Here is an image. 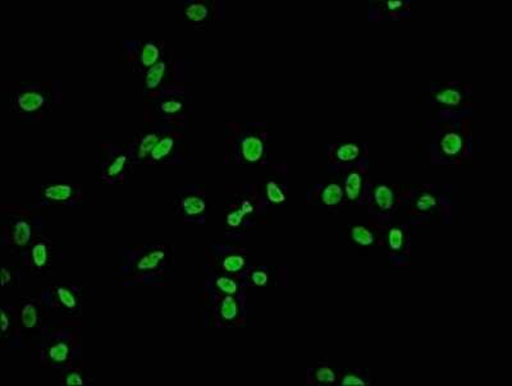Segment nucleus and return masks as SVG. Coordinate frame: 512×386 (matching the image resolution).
<instances>
[{
    "label": "nucleus",
    "instance_id": "f257e3e1",
    "mask_svg": "<svg viewBox=\"0 0 512 386\" xmlns=\"http://www.w3.org/2000/svg\"><path fill=\"white\" fill-rule=\"evenodd\" d=\"M242 155L247 161H258L263 155V142L256 137H247L241 145Z\"/></svg>",
    "mask_w": 512,
    "mask_h": 386
},
{
    "label": "nucleus",
    "instance_id": "f03ea898",
    "mask_svg": "<svg viewBox=\"0 0 512 386\" xmlns=\"http://www.w3.org/2000/svg\"><path fill=\"white\" fill-rule=\"evenodd\" d=\"M44 101H45L44 96L37 94V92H25V94L19 95L18 100H17L18 106L25 111L36 110L40 106H43Z\"/></svg>",
    "mask_w": 512,
    "mask_h": 386
},
{
    "label": "nucleus",
    "instance_id": "7ed1b4c3",
    "mask_svg": "<svg viewBox=\"0 0 512 386\" xmlns=\"http://www.w3.org/2000/svg\"><path fill=\"white\" fill-rule=\"evenodd\" d=\"M375 203L383 210H388L393 205V192L387 186H378L374 190Z\"/></svg>",
    "mask_w": 512,
    "mask_h": 386
},
{
    "label": "nucleus",
    "instance_id": "20e7f679",
    "mask_svg": "<svg viewBox=\"0 0 512 386\" xmlns=\"http://www.w3.org/2000/svg\"><path fill=\"white\" fill-rule=\"evenodd\" d=\"M442 150L447 155H456L462 147V140L456 133H447L442 138Z\"/></svg>",
    "mask_w": 512,
    "mask_h": 386
},
{
    "label": "nucleus",
    "instance_id": "39448f33",
    "mask_svg": "<svg viewBox=\"0 0 512 386\" xmlns=\"http://www.w3.org/2000/svg\"><path fill=\"white\" fill-rule=\"evenodd\" d=\"M346 186V194L350 199H356L359 197L362 187V179L357 173H351L344 182Z\"/></svg>",
    "mask_w": 512,
    "mask_h": 386
},
{
    "label": "nucleus",
    "instance_id": "423d86ee",
    "mask_svg": "<svg viewBox=\"0 0 512 386\" xmlns=\"http://www.w3.org/2000/svg\"><path fill=\"white\" fill-rule=\"evenodd\" d=\"M48 198L57 199V201H64L72 194V187L67 184H58V186H50L44 192Z\"/></svg>",
    "mask_w": 512,
    "mask_h": 386
},
{
    "label": "nucleus",
    "instance_id": "0eeeda50",
    "mask_svg": "<svg viewBox=\"0 0 512 386\" xmlns=\"http://www.w3.org/2000/svg\"><path fill=\"white\" fill-rule=\"evenodd\" d=\"M343 197V191L337 184H329L322 192V201L325 205H336L341 202Z\"/></svg>",
    "mask_w": 512,
    "mask_h": 386
},
{
    "label": "nucleus",
    "instance_id": "6e6552de",
    "mask_svg": "<svg viewBox=\"0 0 512 386\" xmlns=\"http://www.w3.org/2000/svg\"><path fill=\"white\" fill-rule=\"evenodd\" d=\"M164 72H166V64H164L163 61L154 64V67H151L146 74L147 87H149V89L157 87L160 83V81H162V77L163 74H164Z\"/></svg>",
    "mask_w": 512,
    "mask_h": 386
},
{
    "label": "nucleus",
    "instance_id": "1a4fd4ad",
    "mask_svg": "<svg viewBox=\"0 0 512 386\" xmlns=\"http://www.w3.org/2000/svg\"><path fill=\"white\" fill-rule=\"evenodd\" d=\"M31 237V227L30 224L26 221H18L15 223L14 233H13V239L14 242L19 245H23L28 242Z\"/></svg>",
    "mask_w": 512,
    "mask_h": 386
},
{
    "label": "nucleus",
    "instance_id": "9d476101",
    "mask_svg": "<svg viewBox=\"0 0 512 386\" xmlns=\"http://www.w3.org/2000/svg\"><path fill=\"white\" fill-rule=\"evenodd\" d=\"M164 258V252L162 251H155L147 253L146 256L141 258V260L137 262V269L138 270H150L157 267L158 264L160 261Z\"/></svg>",
    "mask_w": 512,
    "mask_h": 386
},
{
    "label": "nucleus",
    "instance_id": "9b49d317",
    "mask_svg": "<svg viewBox=\"0 0 512 386\" xmlns=\"http://www.w3.org/2000/svg\"><path fill=\"white\" fill-rule=\"evenodd\" d=\"M352 238L357 244L360 245H370L374 242V237L370 230H368L364 227H355L352 228Z\"/></svg>",
    "mask_w": 512,
    "mask_h": 386
},
{
    "label": "nucleus",
    "instance_id": "f8f14e48",
    "mask_svg": "<svg viewBox=\"0 0 512 386\" xmlns=\"http://www.w3.org/2000/svg\"><path fill=\"white\" fill-rule=\"evenodd\" d=\"M182 207L188 215H196L204 211L205 202L200 197H187V198L183 199Z\"/></svg>",
    "mask_w": 512,
    "mask_h": 386
},
{
    "label": "nucleus",
    "instance_id": "ddd939ff",
    "mask_svg": "<svg viewBox=\"0 0 512 386\" xmlns=\"http://www.w3.org/2000/svg\"><path fill=\"white\" fill-rule=\"evenodd\" d=\"M172 147H173V138L172 137L163 138L162 141L158 142L157 146L153 148V151H151V156H153V159H155V160L162 159V157H164L168 155L169 151L172 150Z\"/></svg>",
    "mask_w": 512,
    "mask_h": 386
},
{
    "label": "nucleus",
    "instance_id": "4468645a",
    "mask_svg": "<svg viewBox=\"0 0 512 386\" xmlns=\"http://www.w3.org/2000/svg\"><path fill=\"white\" fill-rule=\"evenodd\" d=\"M159 58V49L157 45L151 43H147L142 48L141 51V63L144 65H153L155 60Z\"/></svg>",
    "mask_w": 512,
    "mask_h": 386
},
{
    "label": "nucleus",
    "instance_id": "2eb2a0df",
    "mask_svg": "<svg viewBox=\"0 0 512 386\" xmlns=\"http://www.w3.org/2000/svg\"><path fill=\"white\" fill-rule=\"evenodd\" d=\"M437 101L442 102V104L446 105H457L460 104L461 101V94L456 90H443L442 92H439L438 95L436 96Z\"/></svg>",
    "mask_w": 512,
    "mask_h": 386
},
{
    "label": "nucleus",
    "instance_id": "dca6fc26",
    "mask_svg": "<svg viewBox=\"0 0 512 386\" xmlns=\"http://www.w3.org/2000/svg\"><path fill=\"white\" fill-rule=\"evenodd\" d=\"M208 6L203 3H191L186 8V14L192 21H201L208 15Z\"/></svg>",
    "mask_w": 512,
    "mask_h": 386
},
{
    "label": "nucleus",
    "instance_id": "f3484780",
    "mask_svg": "<svg viewBox=\"0 0 512 386\" xmlns=\"http://www.w3.org/2000/svg\"><path fill=\"white\" fill-rule=\"evenodd\" d=\"M238 313V308H237L236 300L232 297H226L223 300H222V306H221V315L223 316L226 320H232L234 319Z\"/></svg>",
    "mask_w": 512,
    "mask_h": 386
},
{
    "label": "nucleus",
    "instance_id": "a211bd4d",
    "mask_svg": "<svg viewBox=\"0 0 512 386\" xmlns=\"http://www.w3.org/2000/svg\"><path fill=\"white\" fill-rule=\"evenodd\" d=\"M22 324L27 329L34 328L37 324V311L34 304H26L22 308Z\"/></svg>",
    "mask_w": 512,
    "mask_h": 386
},
{
    "label": "nucleus",
    "instance_id": "6ab92c4d",
    "mask_svg": "<svg viewBox=\"0 0 512 386\" xmlns=\"http://www.w3.org/2000/svg\"><path fill=\"white\" fill-rule=\"evenodd\" d=\"M68 354H69V348H68L67 344L64 343H58L56 345H53L49 350V356L50 358L54 362H64L65 359L68 358Z\"/></svg>",
    "mask_w": 512,
    "mask_h": 386
},
{
    "label": "nucleus",
    "instance_id": "aec40b11",
    "mask_svg": "<svg viewBox=\"0 0 512 386\" xmlns=\"http://www.w3.org/2000/svg\"><path fill=\"white\" fill-rule=\"evenodd\" d=\"M359 155V147L356 145H343L337 150V157L342 161H350L357 157Z\"/></svg>",
    "mask_w": 512,
    "mask_h": 386
},
{
    "label": "nucleus",
    "instance_id": "412c9836",
    "mask_svg": "<svg viewBox=\"0 0 512 386\" xmlns=\"http://www.w3.org/2000/svg\"><path fill=\"white\" fill-rule=\"evenodd\" d=\"M57 295H58V299L63 306H65L69 310H73L74 307L77 306V300L76 297L73 295L69 289L67 288H58L57 290Z\"/></svg>",
    "mask_w": 512,
    "mask_h": 386
},
{
    "label": "nucleus",
    "instance_id": "4be33fe9",
    "mask_svg": "<svg viewBox=\"0 0 512 386\" xmlns=\"http://www.w3.org/2000/svg\"><path fill=\"white\" fill-rule=\"evenodd\" d=\"M158 137L157 135H147L146 137L144 138L140 144V148H138V156L145 157L149 152L153 151V148L157 146L158 144Z\"/></svg>",
    "mask_w": 512,
    "mask_h": 386
},
{
    "label": "nucleus",
    "instance_id": "5701e85b",
    "mask_svg": "<svg viewBox=\"0 0 512 386\" xmlns=\"http://www.w3.org/2000/svg\"><path fill=\"white\" fill-rule=\"evenodd\" d=\"M243 264H245V260H243L241 256H228L227 258H224L223 261V267L227 271H230V273H234V271H238L243 267Z\"/></svg>",
    "mask_w": 512,
    "mask_h": 386
},
{
    "label": "nucleus",
    "instance_id": "b1692460",
    "mask_svg": "<svg viewBox=\"0 0 512 386\" xmlns=\"http://www.w3.org/2000/svg\"><path fill=\"white\" fill-rule=\"evenodd\" d=\"M32 258H34V262L36 266L41 267L45 265L46 258H48V252H46V247L44 243H37L32 248Z\"/></svg>",
    "mask_w": 512,
    "mask_h": 386
},
{
    "label": "nucleus",
    "instance_id": "393cba45",
    "mask_svg": "<svg viewBox=\"0 0 512 386\" xmlns=\"http://www.w3.org/2000/svg\"><path fill=\"white\" fill-rule=\"evenodd\" d=\"M267 192H268V198L272 201V202L274 203H279V202H283L284 201V193L282 192V190L277 186L274 182H269L268 183V187H267Z\"/></svg>",
    "mask_w": 512,
    "mask_h": 386
},
{
    "label": "nucleus",
    "instance_id": "a878e982",
    "mask_svg": "<svg viewBox=\"0 0 512 386\" xmlns=\"http://www.w3.org/2000/svg\"><path fill=\"white\" fill-rule=\"evenodd\" d=\"M388 243L392 249H399L403 244V234L402 230L393 228L390 230V236H388Z\"/></svg>",
    "mask_w": 512,
    "mask_h": 386
},
{
    "label": "nucleus",
    "instance_id": "bb28decb",
    "mask_svg": "<svg viewBox=\"0 0 512 386\" xmlns=\"http://www.w3.org/2000/svg\"><path fill=\"white\" fill-rule=\"evenodd\" d=\"M437 205L436 198L429 194V193H425L423 196H420L416 201V207L420 210V211H428L430 208H433Z\"/></svg>",
    "mask_w": 512,
    "mask_h": 386
},
{
    "label": "nucleus",
    "instance_id": "cd10ccee",
    "mask_svg": "<svg viewBox=\"0 0 512 386\" xmlns=\"http://www.w3.org/2000/svg\"><path fill=\"white\" fill-rule=\"evenodd\" d=\"M217 287L227 294H233L237 290V284L229 278H219L217 280Z\"/></svg>",
    "mask_w": 512,
    "mask_h": 386
},
{
    "label": "nucleus",
    "instance_id": "c85d7f7f",
    "mask_svg": "<svg viewBox=\"0 0 512 386\" xmlns=\"http://www.w3.org/2000/svg\"><path fill=\"white\" fill-rule=\"evenodd\" d=\"M126 161H127V156H124V155H122V156H118L117 159L114 160L113 163L109 165V168L107 169V174L111 175V177H114V175L119 174L120 170H122V169L124 168V165H126Z\"/></svg>",
    "mask_w": 512,
    "mask_h": 386
},
{
    "label": "nucleus",
    "instance_id": "c756f323",
    "mask_svg": "<svg viewBox=\"0 0 512 386\" xmlns=\"http://www.w3.org/2000/svg\"><path fill=\"white\" fill-rule=\"evenodd\" d=\"M316 379L322 383H333L336 380V375L335 372L332 371L329 367H322L319 368L315 374Z\"/></svg>",
    "mask_w": 512,
    "mask_h": 386
},
{
    "label": "nucleus",
    "instance_id": "7c9ffc66",
    "mask_svg": "<svg viewBox=\"0 0 512 386\" xmlns=\"http://www.w3.org/2000/svg\"><path fill=\"white\" fill-rule=\"evenodd\" d=\"M245 214H247V211H246L243 207H241L239 210H237V211H232L227 216L228 224H229L230 227H238L239 224H241V221H242V218L245 216Z\"/></svg>",
    "mask_w": 512,
    "mask_h": 386
},
{
    "label": "nucleus",
    "instance_id": "2f4dec72",
    "mask_svg": "<svg viewBox=\"0 0 512 386\" xmlns=\"http://www.w3.org/2000/svg\"><path fill=\"white\" fill-rule=\"evenodd\" d=\"M182 107L181 101H177V100H168V101L163 102L162 109L166 113H175Z\"/></svg>",
    "mask_w": 512,
    "mask_h": 386
},
{
    "label": "nucleus",
    "instance_id": "473e14b6",
    "mask_svg": "<svg viewBox=\"0 0 512 386\" xmlns=\"http://www.w3.org/2000/svg\"><path fill=\"white\" fill-rule=\"evenodd\" d=\"M268 280H269V278H268L267 273H264V271H255V273L252 274V282L256 285L263 287V285L267 284Z\"/></svg>",
    "mask_w": 512,
    "mask_h": 386
},
{
    "label": "nucleus",
    "instance_id": "72a5a7b5",
    "mask_svg": "<svg viewBox=\"0 0 512 386\" xmlns=\"http://www.w3.org/2000/svg\"><path fill=\"white\" fill-rule=\"evenodd\" d=\"M65 384L67 385H83V380L80 374L71 372L65 376Z\"/></svg>",
    "mask_w": 512,
    "mask_h": 386
},
{
    "label": "nucleus",
    "instance_id": "f704fd0d",
    "mask_svg": "<svg viewBox=\"0 0 512 386\" xmlns=\"http://www.w3.org/2000/svg\"><path fill=\"white\" fill-rule=\"evenodd\" d=\"M342 385H365V381H362L360 377L353 376V375H347L342 380Z\"/></svg>",
    "mask_w": 512,
    "mask_h": 386
},
{
    "label": "nucleus",
    "instance_id": "c9c22d12",
    "mask_svg": "<svg viewBox=\"0 0 512 386\" xmlns=\"http://www.w3.org/2000/svg\"><path fill=\"white\" fill-rule=\"evenodd\" d=\"M8 282H10V274L5 267H3L1 269V284L5 285Z\"/></svg>",
    "mask_w": 512,
    "mask_h": 386
},
{
    "label": "nucleus",
    "instance_id": "e433bc0d",
    "mask_svg": "<svg viewBox=\"0 0 512 386\" xmlns=\"http://www.w3.org/2000/svg\"><path fill=\"white\" fill-rule=\"evenodd\" d=\"M8 326H9V321H8V317H6L5 313L1 311V330L5 333L6 329H8Z\"/></svg>",
    "mask_w": 512,
    "mask_h": 386
},
{
    "label": "nucleus",
    "instance_id": "4c0bfd02",
    "mask_svg": "<svg viewBox=\"0 0 512 386\" xmlns=\"http://www.w3.org/2000/svg\"><path fill=\"white\" fill-rule=\"evenodd\" d=\"M388 6H401L402 3L401 1H388Z\"/></svg>",
    "mask_w": 512,
    "mask_h": 386
}]
</instances>
